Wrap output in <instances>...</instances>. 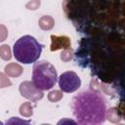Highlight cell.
Returning a JSON list of instances; mask_svg holds the SVG:
<instances>
[{"label": "cell", "instance_id": "5b68a950", "mask_svg": "<svg viewBox=\"0 0 125 125\" xmlns=\"http://www.w3.org/2000/svg\"><path fill=\"white\" fill-rule=\"evenodd\" d=\"M20 93L22 97L26 98L31 102H37L44 96L42 90L37 88L31 81H23L20 85Z\"/></svg>", "mask_w": 125, "mask_h": 125}, {"label": "cell", "instance_id": "5bb4252c", "mask_svg": "<svg viewBox=\"0 0 125 125\" xmlns=\"http://www.w3.org/2000/svg\"><path fill=\"white\" fill-rule=\"evenodd\" d=\"M40 4H41L40 0H31L25 4V8L28 10H36L39 8Z\"/></svg>", "mask_w": 125, "mask_h": 125}, {"label": "cell", "instance_id": "8fae6325", "mask_svg": "<svg viewBox=\"0 0 125 125\" xmlns=\"http://www.w3.org/2000/svg\"><path fill=\"white\" fill-rule=\"evenodd\" d=\"M62 98V92L59 91V90H54V91H51L48 95V99L50 102L52 103H56V102H59L61 99Z\"/></svg>", "mask_w": 125, "mask_h": 125}, {"label": "cell", "instance_id": "9c48e42d", "mask_svg": "<svg viewBox=\"0 0 125 125\" xmlns=\"http://www.w3.org/2000/svg\"><path fill=\"white\" fill-rule=\"evenodd\" d=\"M20 113H21V115H23V116H26V117L32 115L33 110H32L31 104L28 103V102L22 104L21 105V107H20Z\"/></svg>", "mask_w": 125, "mask_h": 125}, {"label": "cell", "instance_id": "7c38bea8", "mask_svg": "<svg viewBox=\"0 0 125 125\" xmlns=\"http://www.w3.org/2000/svg\"><path fill=\"white\" fill-rule=\"evenodd\" d=\"M73 58V51L71 48L64 49L61 54V60L62 62H69Z\"/></svg>", "mask_w": 125, "mask_h": 125}, {"label": "cell", "instance_id": "30bf717a", "mask_svg": "<svg viewBox=\"0 0 125 125\" xmlns=\"http://www.w3.org/2000/svg\"><path fill=\"white\" fill-rule=\"evenodd\" d=\"M0 57L4 60V61H9L12 58V53H11V49L9 47V45H2L0 47Z\"/></svg>", "mask_w": 125, "mask_h": 125}, {"label": "cell", "instance_id": "277c9868", "mask_svg": "<svg viewBox=\"0 0 125 125\" xmlns=\"http://www.w3.org/2000/svg\"><path fill=\"white\" fill-rule=\"evenodd\" d=\"M58 82L61 90L65 93L75 92L81 86V80L74 71H65L62 73Z\"/></svg>", "mask_w": 125, "mask_h": 125}, {"label": "cell", "instance_id": "8992f818", "mask_svg": "<svg viewBox=\"0 0 125 125\" xmlns=\"http://www.w3.org/2000/svg\"><path fill=\"white\" fill-rule=\"evenodd\" d=\"M51 40H52V43H51L50 50L52 52L60 50V49H68L71 46L69 37L65 35H61V36L51 35Z\"/></svg>", "mask_w": 125, "mask_h": 125}, {"label": "cell", "instance_id": "3957f363", "mask_svg": "<svg viewBox=\"0 0 125 125\" xmlns=\"http://www.w3.org/2000/svg\"><path fill=\"white\" fill-rule=\"evenodd\" d=\"M58 79L55 66L48 61H39L34 63L32 69V82L40 90L52 89Z\"/></svg>", "mask_w": 125, "mask_h": 125}, {"label": "cell", "instance_id": "4fadbf2b", "mask_svg": "<svg viewBox=\"0 0 125 125\" xmlns=\"http://www.w3.org/2000/svg\"><path fill=\"white\" fill-rule=\"evenodd\" d=\"M107 119L112 121V122H118L120 120V118H117V109L115 108H110L108 110V114H107Z\"/></svg>", "mask_w": 125, "mask_h": 125}, {"label": "cell", "instance_id": "52a82bcc", "mask_svg": "<svg viewBox=\"0 0 125 125\" xmlns=\"http://www.w3.org/2000/svg\"><path fill=\"white\" fill-rule=\"evenodd\" d=\"M5 72L9 76L18 77L22 73V67L16 62H11L5 66Z\"/></svg>", "mask_w": 125, "mask_h": 125}, {"label": "cell", "instance_id": "ba28073f", "mask_svg": "<svg viewBox=\"0 0 125 125\" xmlns=\"http://www.w3.org/2000/svg\"><path fill=\"white\" fill-rule=\"evenodd\" d=\"M38 24H39L41 29H43V30H50V29H52L54 27L55 21L50 16H43V17H41L39 19Z\"/></svg>", "mask_w": 125, "mask_h": 125}, {"label": "cell", "instance_id": "6da1fadb", "mask_svg": "<svg viewBox=\"0 0 125 125\" xmlns=\"http://www.w3.org/2000/svg\"><path fill=\"white\" fill-rule=\"evenodd\" d=\"M71 107L76 122L79 124L96 125L105 120V101L104 97L93 90H85L73 97Z\"/></svg>", "mask_w": 125, "mask_h": 125}, {"label": "cell", "instance_id": "7a4b0ae2", "mask_svg": "<svg viewBox=\"0 0 125 125\" xmlns=\"http://www.w3.org/2000/svg\"><path fill=\"white\" fill-rule=\"evenodd\" d=\"M42 48L43 45H41L33 36L23 35L15 42L13 53L19 62L29 64L35 62L39 59Z\"/></svg>", "mask_w": 125, "mask_h": 125}, {"label": "cell", "instance_id": "9a60e30c", "mask_svg": "<svg viewBox=\"0 0 125 125\" xmlns=\"http://www.w3.org/2000/svg\"><path fill=\"white\" fill-rule=\"evenodd\" d=\"M12 83L11 81L8 79V77L4 74L0 72V88H4V87H9L11 86Z\"/></svg>", "mask_w": 125, "mask_h": 125}, {"label": "cell", "instance_id": "2e32d148", "mask_svg": "<svg viewBox=\"0 0 125 125\" xmlns=\"http://www.w3.org/2000/svg\"><path fill=\"white\" fill-rule=\"evenodd\" d=\"M7 36H8V30L6 26L3 24H0V42H3L4 40H6Z\"/></svg>", "mask_w": 125, "mask_h": 125}]
</instances>
